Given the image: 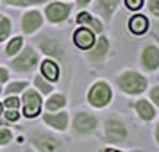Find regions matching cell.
Masks as SVG:
<instances>
[{"label": "cell", "instance_id": "cell-2", "mask_svg": "<svg viewBox=\"0 0 159 152\" xmlns=\"http://www.w3.org/2000/svg\"><path fill=\"white\" fill-rule=\"evenodd\" d=\"M109 100H111V88L106 81H98V82H95L93 88L89 90V93H88V102L95 106V108H104V106H107Z\"/></svg>", "mask_w": 159, "mask_h": 152}, {"label": "cell", "instance_id": "cell-14", "mask_svg": "<svg viewBox=\"0 0 159 152\" xmlns=\"http://www.w3.org/2000/svg\"><path fill=\"white\" fill-rule=\"evenodd\" d=\"M43 120L48 125H52L54 129L57 131H65L68 125V115L66 113H54V115H45Z\"/></svg>", "mask_w": 159, "mask_h": 152}, {"label": "cell", "instance_id": "cell-38", "mask_svg": "<svg viewBox=\"0 0 159 152\" xmlns=\"http://www.w3.org/2000/svg\"><path fill=\"white\" fill-rule=\"evenodd\" d=\"M156 38H157V39H159V36H156Z\"/></svg>", "mask_w": 159, "mask_h": 152}, {"label": "cell", "instance_id": "cell-8", "mask_svg": "<svg viewBox=\"0 0 159 152\" xmlns=\"http://www.w3.org/2000/svg\"><path fill=\"white\" fill-rule=\"evenodd\" d=\"M141 66L148 72L159 68V48L156 45H147L141 50Z\"/></svg>", "mask_w": 159, "mask_h": 152}, {"label": "cell", "instance_id": "cell-19", "mask_svg": "<svg viewBox=\"0 0 159 152\" xmlns=\"http://www.w3.org/2000/svg\"><path fill=\"white\" fill-rule=\"evenodd\" d=\"M41 72H43V75L48 81H57L59 79V66L56 65L54 61H50V59H47V61L41 63Z\"/></svg>", "mask_w": 159, "mask_h": 152}, {"label": "cell", "instance_id": "cell-11", "mask_svg": "<svg viewBox=\"0 0 159 152\" xmlns=\"http://www.w3.org/2000/svg\"><path fill=\"white\" fill-rule=\"evenodd\" d=\"M41 15L38 11H29L23 15V20H22V29L25 34H32L34 30H38L41 27Z\"/></svg>", "mask_w": 159, "mask_h": 152}, {"label": "cell", "instance_id": "cell-24", "mask_svg": "<svg viewBox=\"0 0 159 152\" xmlns=\"http://www.w3.org/2000/svg\"><path fill=\"white\" fill-rule=\"evenodd\" d=\"M34 84H36L38 90H39V91H43V93H50V91H52V84L45 82L43 77H36V79H34Z\"/></svg>", "mask_w": 159, "mask_h": 152}, {"label": "cell", "instance_id": "cell-20", "mask_svg": "<svg viewBox=\"0 0 159 152\" xmlns=\"http://www.w3.org/2000/svg\"><path fill=\"white\" fill-rule=\"evenodd\" d=\"M65 95H52L50 99H48V102H47V109L48 111H57V109H61L63 106H65Z\"/></svg>", "mask_w": 159, "mask_h": 152}, {"label": "cell", "instance_id": "cell-33", "mask_svg": "<svg viewBox=\"0 0 159 152\" xmlns=\"http://www.w3.org/2000/svg\"><path fill=\"white\" fill-rule=\"evenodd\" d=\"M156 141L159 145V123H157V127H156Z\"/></svg>", "mask_w": 159, "mask_h": 152}, {"label": "cell", "instance_id": "cell-29", "mask_svg": "<svg viewBox=\"0 0 159 152\" xmlns=\"http://www.w3.org/2000/svg\"><path fill=\"white\" fill-rule=\"evenodd\" d=\"M148 7H150L152 15L159 18V0H148Z\"/></svg>", "mask_w": 159, "mask_h": 152}, {"label": "cell", "instance_id": "cell-40", "mask_svg": "<svg viewBox=\"0 0 159 152\" xmlns=\"http://www.w3.org/2000/svg\"><path fill=\"white\" fill-rule=\"evenodd\" d=\"M0 125H2V122H0Z\"/></svg>", "mask_w": 159, "mask_h": 152}, {"label": "cell", "instance_id": "cell-10", "mask_svg": "<svg viewBox=\"0 0 159 152\" xmlns=\"http://www.w3.org/2000/svg\"><path fill=\"white\" fill-rule=\"evenodd\" d=\"M73 41H75V45H77L79 48H82V50H89V48L95 45L93 30L86 29V27L77 29L75 30V34H73Z\"/></svg>", "mask_w": 159, "mask_h": 152}, {"label": "cell", "instance_id": "cell-16", "mask_svg": "<svg viewBox=\"0 0 159 152\" xmlns=\"http://www.w3.org/2000/svg\"><path fill=\"white\" fill-rule=\"evenodd\" d=\"M129 29H130V32H134V34H143V32H147V29H148V20H147V16H143V15L132 16L129 20Z\"/></svg>", "mask_w": 159, "mask_h": 152}, {"label": "cell", "instance_id": "cell-13", "mask_svg": "<svg viewBox=\"0 0 159 152\" xmlns=\"http://www.w3.org/2000/svg\"><path fill=\"white\" fill-rule=\"evenodd\" d=\"M118 2L120 0H98L97 2V11L100 13V16L106 22H109L113 18L116 7H118Z\"/></svg>", "mask_w": 159, "mask_h": 152}, {"label": "cell", "instance_id": "cell-23", "mask_svg": "<svg viewBox=\"0 0 159 152\" xmlns=\"http://www.w3.org/2000/svg\"><path fill=\"white\" fill-rule=\"evenodd\" d=\"M9 6H18V7H23V6H34V4H41L45 0H4Z\"/></svg>", "mask_w": 159, "mask_h": 152}, {"label": "cell", "instance_id": "cell-5", "mask_svg": "<svg viewBox=\"0 0 159 152\" xmlns=\"http://www.w3.org/2000/svg\"><path fill=\"white\" fill-rule=\"evenodd\" d=\"M106 138L113 143H120L127 138V127L118 118H107L106 120Z\"/></svg>", "mask_w": 159, "mask_h": 152}, {"label": "cell", "instance_id": "cell-12", "mask_svg": "<svg viewBox=\"0 0 159 152\" xmlns=\"http://www.w3.org/2000/svg\"><path fill=\"white\" fill-rule=\"evenodd\" d=\"M38 45L47 56H61L63 54V45L59 43L57 39H50V38L43 36L38 38Z\"/></svg>", "mask_w": 159, "mask_h": 152}, {"label": "cell", "instance_id": "cell-1", "mask_svg": "<svg viewBox=\"0 0 159 152\" xmlns=\"http://www.w3.org/2000/svg\"><path fill=\"white\" fill-rule=\"evenodd\" d=\"M118 86L122 91L129 95H138L147 90V79H145L141 73L134 72V70H125L122 75H118Z\"/></svg>", "mask_w": 159, "mask_h": 152}, {"label": "cell", "instance_id": "cell-21", "mask_svg": "<svg viewBox=\"0 0 159 152\" xmlns=\"http://www.w3.org/2000/svg\"><path fill=\"white\" fill-rule=\"evenodd\" d=\"M22 45H23V39L22 38H13L11 41H9V45H7V48H6V54L7 56H15V54H18V50L22 48Z\"/></svg>", "mask_w": 159, "mask_h": 152}, {"label": "cell", "instance_id": "cell-7", "mask_svg": "<svg viewBox=\"0 0 159 152\" xmlns=\"http://www.w3.org/2000/svg\"><path fill=\"white\" fill-rule=\"evenodd\" d=\"M39 109H41V99L38 91L34 90H29L23 95V115L27 118H34V116L39 115Z\"/></svg>", "mask_w": 159, "mask_h": 152}, {"label": "cell", "instance_id": "cell-31", "mask_svg": "<svg viewBox=\"0 0 159 152\" xmlns=\"http://www.w3.org/2000/svg\"><path fill=\"white\" fill-rule=\"evenodd\" d=\"M150 99L154 100V104L156 106H159V86L152 88V93H150Z\"/></svg>", "mask_w": 159, "mask_h": 152}, {"label": "cell", "instance_id": "cell-3", "mask_svg": "<svg viewBox=\"0 0 159 152\" xmlns=\"http://www.w3.org/2000/svg\"><path fill=\"white\" fill-rule=\"evenodd\" d=\"M30 140L39 149V152H61V141L43 131H34L30 134Z\"/></svg>", "mask_w": 159, "mask_h": 152}, {"label": "cell", "instance_id": "cell-26", "mask_svg": "<svg viewBox=\"0 0 159 152\" xmlns=\"http://www.w3.org/2000/svg\"><path fill=\"white\" fill-rule=\"evenodd\" d=\"M11 138H13L11 131H9V129H4V127H0V145H7L9 141H11Z\"/></svg>", "mask_w": 159, "mask_h": 152}, {"label": "cell", "instance_id": "cell-35", "mask_svg": "<svg viewBox=\"0 0 159 152\" xmlns=\"http://www.w3.org/2000/svg\"><path fill=\"white\" fill-rule=\"evenodd\" d=\"M77 2H79V6H86L89 0H77Z\"/></svg>", "mask_w": 159, "mask_h": 152}, {"label": "cell", "instance_id": "cell-4", "mask_svg": "<svg viewBox=\"0 0 159 152\" xmlns=\"http://www.w3.org/2000/svg\"><path fill=\"white\" fill-rule=\"evenodd\" d=\"M13 68H15L16 72H30V70H34V66L38 65V56L34 48L32 47H27V48H23L22 54H18V58L13 59Z\"/></svg>", "mask_w": 159, "mask_h": 152}, {"label": "cell", "instance_id": "cell-27", "mask_svg": "<svg viewBox=\"0 0 159 152\" xmlns=\"http://www.w3.org/2000/svg\"><path fill=\"white\" fill-rule=\"evenodd\" d=\"M125 6L132 11H138V9L143 6V0H125Z\"/></svg>", "mask_w": 159, "mask_h": 152}, {"label": "cell", "instance_id": "cell-17", "mask_svg": "<svg viewBox=\"0 0 159 152\" xmlns=\"http://www.w3.org/2000/svg\"><path fill=\"white\" fill-rule=\"evenodd\" d=\"M134 108H136L139 118H141V120H145V122H150L152 118L156 116V111H154V108H152V106H150L147 100H138L136 104H134Z\"/></svg>", "mask_w": 159, "mask_h": 152}, {"label": "cell", "instance_id": "cell-28", "mask_svg": "<svg viewBox=\"0 0 159 152\" xmlns=\"http://www.w3.org/2000/svg\"><path fill=\"white\" fill-rule=\"evenodd\" d=\"M4 106L9 109H18V106H20V100L16 99V97H11V99H7V100L4 102Z\"/></svg>", "mask_w": 159, "mask_h": 152}, {"label": "cell", "instance_id": "cell-37", "mask_svg": "<svg viewBox=\"0 0 159 152\" xmlns=\"http://www.w3.org/2000/svg\"><path fill=\"white\" fill-rule=\"evenodd\" d=\"M25 152H32V150H25Z\"/></svg>", "mask_w": 159, "mask_h": 152}, {"label": "cell", "instance_id": "cell-39", "mask_svg": "<svg viewBox=\"0 0 159 152\" xmlns=\"http://www.w3.org/2000/svg\"><path fill=\"white\" fill-rule=\"evenodd\" d=\"M0 91H2V88H0Z\"/></svg>", "mask_w": 159, "mask_h": 152}, {"label": "cell", "instance_id": "cell-22", "mask_svg": "<svg viewBox=\"0 0 159 152\" xmlns=\"http://www.w3.org/2000/svg\"><path fill=\"white\" fill-rule=\"evenodd\" d=\"M9 32H11V22H9V18L0 15V41H4L9 36Z\"/></svg>", "mask_w": 159, "mask_h": 152}, {"label": "cell", "instance_id": "cell-6", "mask_svg": "<svg viewBox=\"0 0 159 152\" xmlns=\"http://www.w3.org/2000/svg\"><path fill=\"white\" fill-rule=\"evenodd\" d=\"M97 129V118L86 111H79L73 116V131L77 134H88Z\"/></svg>", "mask_w": 159, "mask_h": 152}, {"label": "cell", "instance_id": "cell-15", "mask_svg": "<svg viewBox=\"0 0 159 152\" xmlns=\"http://www.w3.org/2000/svg\"><path fill=\"white\" fill-rule=\"evenodd\" d=\"M107 50H109V41H107V38L102 36L100 39L97 41L95 48L89 52V59H91V61H102V59L106 58Z\"/></svg>", "mask_w": 159, "mask_h": 152}, {"label": "cell", "instance_id": "cell-30", "mask_svg": "<svg viewBox=\"0 0 159 152\" xmlns=\"http://www.w3.org/2000/svg\"><path fill=\"white\" fill-rule=\"evenodd\" d=\"M18 109H9L7 113H6V118H7L9 122H15V120H18Z\"/></svg>", "mask_w": 159, "mask_h": 152}, {"label": "cell", "instance_id": "cell-32", "mask_svg": "<svg viewBox=\"0 0 159 152\" xmlns=\"http://www.w3.org/2000/svg\"><path fill=\"white\" fill-rule=\"evenodd\" d=\"M7 77H9L7 70H6V68H0V82H4V81H7Z\"/></svg>", "mask_w": 159, "mask_h": 152}, {"label": "cell", "instance_id": "cell-36", "mask_svg": "<svg viewBox=\"0 0 159 152\" xmlns=\"http://www.w3.org/2000/svg\"><path fill=\"white\" fill-rule=\"evenodd\" d=\"M4 113V104H0V115Z\"/></svg>", "mask_w": 159, "mask_h": 152}, {"label": "cell", "instance_id": "cell-34", "mask_svg": "<svg viewBox=\"0 0 159 152\" xmlns=\"http://www.w3.org/2000/svg\"><path fill=\"white\" fill-rule=\"evenodd\" d=\"M100 152H122V150H115V149H104V150Z\"/></svg>", "mask_w": 159, "mask_h": 152}, {"label": "cell", "instance_id": "cell-25", "mask_svg": "<svg viewBox=\"0 0 159 152\" xmlns=\"http://www.w3.org/2000/svg\"><path fill=\"white\" fill-rule=\"evenodd\" d=\"M25 88H27V82L20 81V82H13V84H9L6 91L11 95V93H18V91H22V90H25Z\"/></svg>", "mask_w": 159, "mask_h": 152}, {"label": "cell", "instance_id": "cell-9", "mask_svg": "<svg viewBox=\"0 0 159 152\" xmlns=\"http://www.w3.org/2000/svg\"><path fill=\"white\" fill-rule=\"evenodd\" d=\"M45 13H47V18H48L52 23L65 22L66 18H68V15H70V6L61 4V2H56V4H50Z\"/></svg>", "mask_w": 159, "mask_h": 152}, {"label": "cell", "instance_id": "cell-18", "mask_svg": "<svg viewBox=\"0 0 159 152\" xmlns=\"http://www.w3.org/2000/svg\"><path fill=\"white\" fill-rule=\"evenodd\" d=\"M77 23L79 25H86V27H91V30H95V32H102V23L98 20H95L89 13H80L77 16Z\"/></svg>", "mask_w": 159, "mask_h": 152}]
</instances>
